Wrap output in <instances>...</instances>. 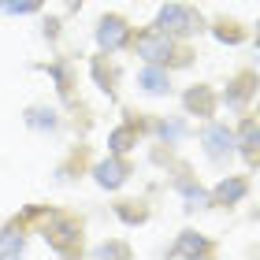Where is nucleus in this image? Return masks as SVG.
Masks as SVG:
<instances>
[{
    "mask_svg": "<svg viewBox=\"0 0 260 260\" xmlns=\"http://www.w3.org/2000/svg\"><path fill=\"white\" fill-rule=\"evenodd\" d=\"M67 234H75V223H67V219H60V223H52V227H49V234H45V238H52L56 245H60V249H71Z\"/></svg>",
    "mask_w": 260,
    "mask_h": 260,
    "instance_id": "10",
    "label": "nucleus"
},
{
    "mask_svg": "<svg viewBox=\"0 0 260 260\" xmlns=\"http://www.w3.org/2000/svg\"><path fill=\"white\" fill-rule=\"evenodd\" d=\"M156 30H164L168 38H186V34L201 30V15L186 4H168L156 15Z\"/></svg>",
    "mask_w": 260,
    "mask_h": 260,
    "instance_id": "1",
    "label": "nucleus"
},
{
    "mask_svg": "<svg viewBox=\"0 0 260 260\" xmlns=\"http://www.w3.org/2000/svg\"><path fill=\"white\" fill-rule=\"evenodd\" d=\"M123 179H126V164L123 160H104V164H97V182L101 186L115 190V186H123Z\"/></svg>",
    "mask_w": 260,
    "mask_h": 260,
    "instance_id": "6",
    "label": "nucleus"
},
{
    "mask_svg": "<svg viewBox=\"0 0 260 260\" xmlns=\"http://www.w3.org/2000/svg\"><path fill=\"white\" fill-rule=\"evenodd\" d=\"M234 145H242V152H245V160H249V164H260V126L256 123H245L242 134L234 138Z\"/></svg>",
    "mask_w": 260,
    "mask_h": 260,
    "instance_id": "5",
    "label": "nucleus"
},
{
    "mask_svg": "<svg viewBox=\"0 0 260 260\" xmlns=\"http://www.w3.org/2000/svg\"><path fill=\"white\" fill-rule=\"evenodd\" d=\"M97 256H126V245H101Z\"/></svg>",
    "mask_w": 260,
    "mask_h": 260,
    "instance_id": "15",
    "label": "nucleus"
},
{
    "mask_svg": "<svg viewBox=\"0 0 260 260\" xmlns=\"http://www.w3.org/2000/svg\"><path fill=\"white\" fill-rule=\"evenodd\" d=\"M38 8H41V0H0V11H8V15H30Z\"/></svg>",
    "mask_w": 260,
    "mask_h": 260,
    "instance_id": "12",
    "label": "nucleus"
},
{
    "mask_svg": "<svg viewBox=\"0 0 260 260\" xmlns=\"http://www.w3.org/2000/svg\"><path fill=\"white\" fill-rule=\"evenodd\" d=\"M160 134H164V138H179V134H182V123H171V126L164 123V126H160Z\"/></svg>",
    "mask_w": 260,
    "mask_h": 260,
    "instance_id": "16",
    "label": "nucleus"
},
{
    "mask_svg": "<svg viewBox=\"0 0 260 260\" xmlns=\"http://www.w3.org/2000/svg\"><path fill=\"white\" fill-rule=\"evenodd\" d=\"M126 38H130V30H126V22L123 19H101V26H97V45L101 49H108V52H115V49H123L126 45Z\"/></svg>",
    "mask_w": 260,
    "mask_h": 260,
    "instance_id": "4",
    "label": "nucleus"
},
{
    "mask_svg": "<svg viewBox=\"0 0 260 260\" xmlns=\"http://www.w3.org/2000/svg\"><path fill=\"white\" fill-rule=\"evenodd\" d=\"M186 108H197L201 115H208V112H212V93H208V89H193V93H186Z\"/></svg>",
    "mask_w": 260,
    "mask_h": 260,
    "instance_id": "13",
    "label": "nucleus"
},
{
    "mask_svg": "<svg viewBox=\"0 0 260 260\" xmlns=\"http://www.w3.org/2000/svg\"><path fill=\"white\" fill-rule=\"evenodd\" d=\"M22 253V234L19 231H4L0 234V256H19Z\"/></svg>",
    "mask_w": 260,
    "mask_h": 260,
    "instance_id": "11",
    "label": "nucleus"
},
{
    "mask_svg": "<svg viewBox=\"0 0 260 260\" xmlns=\"http://www.w3.org/2000/svg\"><path fill=\"white\" fill-rule=\"evenodd\" d=\"M242 197H245V182L242 179H227V182L216 186V201L219 205H234V201H242Z\"/></svg>",
    "mask_w": 260,
    "mask_h": 260,
    "instance_id": "9",
    "label": "nucleus"
},
{
    "mask_svg": "<svg viewBox=\"0 0 260 260\" xmlns=\"http://www.w3.org/2000/svg\"><path fill=\"white\" fill-rule=\"evenodd\" d=\"M197 253H208V242L197 238L193 231H186L182 238H179V245L171 249V256H197Z\"/></svg>",
    "mask_w": 260,
    "mask_h": 260,
    "instance_id": "8",
    "label": "nucleus"
},
{
    "mask_svg": "<svg viewBox=\"0 0 260 260\" xmlns=\"http://www.w3.org/2000/svg\"><path fill=\"white\" fill-rule=\"evenodd\" d=\"M126 138H130V130H115V134H112V149L123 152V149H126Z\"/></svg>",
    "mask_w": 260,
    "mask_h": 260,
    "instance_id": "14",
    "label": "nucleus"
},
{
    "mask_svg": "<svg viewBox=\"0 0 260 260\" xmlns=\"http://www.w3.org/2000/svg\"><path fill=\"white\" fill-rule=\"evenodd\" d=\"M138 86L145 89V93H168L171 82H168V71H160V67H145V71L138 75Z\"/></svg>",
    "mask_w": 260,
    "mask_h": 260,
    "instance_id": "7",
    "label": "nucleus"
},
{
    "mask_svg": "<svg viewBox=\"0 0 260 260\" xmlns=\"http://www.w3.org/2000/svg\"><path fill=\"white\" fill-rule=\"evenodd\" d=\"M201 141H205V152H208L212 160H223V156H231V152H234V134L223 123H212Z\"/></svg>",
    "mask_w": 260,
    "mask_h": 260,
    "instance_id": "3",
    "label": "nucleus"
},
{
    "mask_svg": "<svg viewBox=\"0 0 260 260\" xmlns=\"http://www.w3.org/2000/svg\"><path fill=\"white\" fill-rule=\"evenodd\" d=\"M171 49H175V45H171V38L164 30H152V34H141V38H138V56H145L149 63L168 60Z\"/></svg>",
    "mask_w": 260,
    "mask_h": 260,
    "instance_id": "2",
    "label": "nucleus"
}]
</instances>
